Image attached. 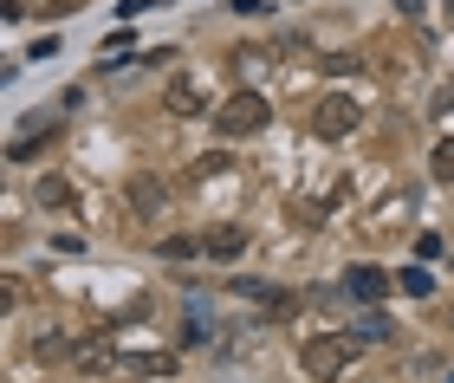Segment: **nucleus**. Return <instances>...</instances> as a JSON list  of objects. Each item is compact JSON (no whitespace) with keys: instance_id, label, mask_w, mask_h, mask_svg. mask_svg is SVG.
I'll return each mask as SVG.
<instances>
[{"instance_id":"f257e3e1","label":"nucleus","mask_w":454,"mask_h":383,"mask_svg":"<svg viewBox=\"0 0 454 383\" xmlns=\"http://www.w3.org/2000/svg\"><path fill=\"white\" fill-rule=\"evenodd\" d=\"M350 357H357V338H350V332H318V338H305L299 364H305V377L338 383V377L350 371Z\"/></svg>"},{"instance_id":"f03ea898","label":"nucleus","mask_w":454,"mask_h":383,"mask_svg":"<svg viewBox=\"0 0 454 383\" xmlns=\"http://www.w3.org/2000/svg\"><path fill=\"white\" fill-rule=\"evenodd\" d=\"M266 124H273V105H266L260 91H240V98H227V105L215 111V130L221 137H260Z\"/></svg>"},{"instance_id":"7ed1b4c3","label":"nucleus","mask_w":454,"mask_h":383,"mask_svg":"<svg viewBox=\"0 0 454 383\" xmlns=\"http://www.w3.org/2000/svg\"><path fill=\"white\" fill-rule=\"evenodd\" d=\"M357 130V98H325V105L312 111V137H325V144H344V137Z\"/></svg>"},{"instance_id":"20e7f679","label":"nucleus","mask_w":454,"mask_h":383,"mask_svg":"<svg viewBox=\"0 0 454 383\" xmlns=\"http://www.w3.org/2000/svg\"><path fill=\"white\" fill-rule=\"evenodd\" d=\"M344 293L357 299V306H383V299L396 293V279H389L383 267H350V273H344Z\"/></svg>"},{"instance_id":"39448f33","label":"nucleus","mask_w":454,"mask_h":383,"mask_svg":"<svg viewBox=\"0 0 454 383\" xmlns=\"http://www.w3.org/2000/svg\"><path fill=\"white\" fill-rule=\"evenodd\" d=\"M240 247H247V228H240V221H221V228L201 234V254H208V260H240Z\"/></svg>"},{"instance_id":"423d86ee","label":"nucleus","mask_w":454,"mask_h":383,"mask_svg":"<svg viewBox=\"0 0 454 383\" xmlns=\"http://www.w3.org/2000/svg\"><path fill=\"white\" fill-rule=\"evenodd\" d=\"M117 371L137 377V383H156V377H176V357L169 351H143V357H117Z\"/></svg>"},{"instance_id":"0eeeda50","label":"nucleus","mask_w":454,"mask_h":383,"mask_svg":"<svg viewBox=\"0 0 454 383\" xmlns=\"http://www.w3.org/2000/svg\"><path fill=\"white\" fill-rule=\"evenodd\" d=\"M162 111L169 117H195L201 111V85L195 78H169V85H162Z\"/></svg>"},{"instance_id":"6e6552de","label":"nucleus","mask_w":454,"mask_h":383,"mask_svg":"<svg viewBox=\"0 0 454 383\" xmlns=\"http://www.w3.org/2000/svg\"><path fill=\"white\" fill-rule=\"evenodd\" d=\"M350 338H357V345H383V338H389V318H383L377 306H364V318H357V332H350Z\"/></svg>"},{"instance_id":"1a4fd4ad","label":"nucleus","mask_w":454,"mask_h":383,"mask_svg":"<svg viewBox=\"0 0 454 383\" xmlns=\"http://www.w3.org/2000/svg\"><path fill=\"white\" fill-rule=\"evenodd\" d=\"M130 208L137 215H162V189L150 183V176H137V183H130Z\"/></svg>"},{"instance_id":"9d476101","label":"nucleus","mask_w":454,"mask_h":383,"mask_svg":"<svg viewBox=\"0 0 454 383\" xmlns=\"http://www.w3.org/2000/svg\"><path fill=\"white\" fill-rule=\"evenodd\" d=\"M33 195H39V208H72V189L59 183V176H39V183H33Z\"/></svg>"},{"instance_id":"9b49d317","label":"nucleus","mask_w":454,"mask_h":383,"mask_svg":"<svg viewBox=\"0 0 454 383\" xmlns=\"http://www.w3.org/2000/svg\"><path fill=\"white\" fill-rule=\"evenodd\" d=\"M396 293H409V299H428V293H435V273H422V267H403V273H396Z\"/></svg>"},{"instance_id":"f8f14e48","label":"nucleus","mask_w":454,"mask_h":383,"mask_svg":"<svg viewBox=\"0 0 454 383\" xmlns=\"http://www.w3.org/2000/svg\"><path fill=\"white\" fill-rule=\"evenodd\" d=\"M78 371H117V351L111 345H78Z\"/></svg>"},{"instance_id":"ddd939ff","label":"nucleus","mask_w":454,"mask_h":383,"mask_svg":"<svg viewBox=\"0 0 454 383\" xmlns=\"http://www.w3.org/2000/svg\"><path fill=\"white\" fill-rule=\"evenodd\" d=\"M234 293H240V299H273V306H286V299L266 286V279H247V273H234Z\"/></svg>"},{"instance_id":"4468645a","label":"nucleus","mask_w":454,"mask_h":383,"mask_svg":"<svg viewBox=\"0 0 454 383\" xmlns=\"http://www.w3.org/2000/svg\"><path fill=\"white\" fill-rule=\"evenodd\" d=\"M428 169H435V183H454V137H448V144H435V156H428Z\"/></svg>"},{"instance_id":"2eb2a0df","label":"nucleus","mask_w":454,"mask_h":383,"mask_svg":"<svg viewBox=\"0 0 454 383\" xmlns=\"http://www.w3.org/2000/svg\"><path fill=\"white\" fill-rule=\"evenodd\" d=\"M72 345H66V338H59V332H39L33 338V357H66Z\"/></svg>"},{"instance_id":"dca6fc26","label":"nucleus","mask_w":454,"mask_h":383,"mask_svg":"<svg viewBox=\"0 0 454 383\" xmlns=\"http://www.w3.org/2000/svg\"><path fill=\"white\" fill-rule=\"evenodd\" d=\"M162 254H169V260H189V254H201V240H195V234H176V240H162Z\"/></svg>"},{"instance_id":"f3484780","label":"nucleus","mask_w":454,"mask_h":383,"mask_svg":"<svg viewBox=\"0 0 454 383\" xmlns=\"http://www.w3.org/2000/svg\"><path fill=\"white\" fill-rule=\"evenodd\" d=\"M227 169H234V163H227L221 150H208V156H195V176H227Z\"/></svg>"},{"instance_id":"a211bd4d","label":"nucleus","mask_w":454,"mask_h":383,"mask_svg":"<svg viewBox=\"0 0 454 383\" xmlns=\"http://www.w3.org/2000/svg\"><path fill=\"white\" fill-rule=\"evenodd\" d=\"M156 0H117V20H137V13H150Z\"/></svg>"},{"instance_id":"6ab92c4d","label":"nucleus","mask_w":454,"mask_h":383,"mask_svg":"<svg viewBox=\"0 0 454 383\" xmlns=\"http://www.w3.org/2000/svg\"><path fill=\"white\" fill-rule=\"evenodd\" d=\"M435 111H454V91H442V98H435Z\"/></svg>"},{"instance_id":"aec40b11","label":"nucleus","mask_w":454,"mask_h":383,"mask_svg":"<svg viewBox=\"0 0 454 383\" xmlns=\"http://www.w3.org/2000/svg\"><path fill=\"white\" fill-rule=\"evenodd\" d=\"M448 13H454V0H448Z\"/></svg>"},{"instance_id":"412c9836","label":"nucleus","mask_w":454,"mask_h":383,"mask_svg":"<svg viewBox=\"0 0 454 383\" xmlns=\"http://www.w3.org/2000/svg\"><path fill=\"white\" fill-rule=\"evenodd\" d=\"M448 383H454V377H448Z\"/></svg>"}]
</instances>
